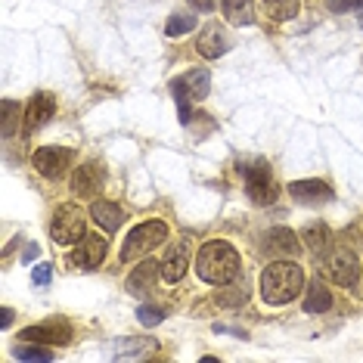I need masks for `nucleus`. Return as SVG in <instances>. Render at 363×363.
Segmentation results:
<instances>
[{"label":"nucleus","mask_w":363,"mask_h":363,"mask_svg":"<svg viewBox=\"0 0 363 363\" xmlns=\"http://www.w3.org/2000/svg\"><path fill=\"white\" fill-rule=\"evenodd\" d=\"M239 267H242L239 252L230 242H224V239H211V242H205L199 255H196V274L211 286L233 283L239 277Z\"/></svg>","instance_id":"1"},{"label":"nucleus","mask_w":363,"mask_h":363,"mask_svg":"<svg viewBox=\"0 0 363 363\" xmlns=\"http://www.w3.org/2000/svg\"><path fill=\"white\" fill-rule=\"evenodd\" d=\"M304 286V270L295 261H274L261 270V298L267 304H289Z\"/></svg>","instance_id":"2"},{"label":"nucleus","mask_w":363,"mask_h":363,"mask_svg":"<svg viewBox=\"0 0 363 363\" xmlns=\"http://www.w3.org/2000/svg\"><path fill=\"white\" fill-rule=\"evenodd\" d=\"M168 239V227L162 224V220H146V224L134 227L125 239V245H121V261H137V258H146L152 249H159V245Z\"/></svg>","instance_id":"3"},{"label":"nucleus","mask_w":363,"mask_h":363,"mask_svg":"<svg viewBox=\"0 0 363 363\" xmlns=\"http://www.w3.org/2000/svg\"><path fill=\"white\" fill-rule=\"evenodd\" d=\"M171 94H174V100L180 106V121H189V100L199 103L205 96L211 94V75L208 69H189L184 78L171 81Z\"/></svg>","instance_id":"4"},{"label":"nucleus","mask_w":363,"mask_h":363,"mask_svg":"<svg viewBox=\"0 0 363 363\" xmlns=\"http://www.w3.org/2000/svg\"><path fill=\"white\" fill-rule=\"evenodd\" d=\"M50 236L56 245H72V242H81L87 233H84V211L78 205H60L50 220Z\"/></svg>","instance_id":"5"},{"label":"nucleus","mask_w":363,"mask_h":363,"mask_svg":"<svg viewBox=\"0 0 363 363\" xmlns=\"http://www.w3.org/2000/svg\"><path fill=\"white\" fill-rule=\"evenodd\" d=\"M242 177H245V193L255 205H270L277 199V184L270 177V168L264 162H255V164H242Z\"/></svg>","instance_id":"6"},{"label":"nucleus","mask_w":363,"mask_h":363,"mask_svg":"<svg viewBox=\"0 0 363 363\" xmlns=\"http://www.w3.org/2000/svg\"><path fill=\"white\" fill-rule=\"evenodd\" d=\"M326 270H329V277H333L335 286L354 289L357 286V279H360V258L351 249H345L342 245V249H335L333 255H329Z\"/></svg>","instance_id":"7"},{"label":"nucleus","mask_w":363,"mask_h":363,"mask_svg":"<svg viewBox=\"0 0 363 363\" xmlns=\"http://www.w3.org/2000/svg\"><path fill=\"white\" fill-rule=\"evenodd\" d=\"M31 164L38 168L40 177H62L65 168L72 164V150H62V146H40V150L31 155Z\"/></svg>","instance_id":"8"},{"label":"nucleus","mask_w":363,"mask_h":363,"mask_svg":"<svg viewBox=\"0 0 363 363\" xmlns=\"http://www.w3.org/2000/svg\"><path fill=\"white\" fill-rule=\"evenodd\" d=\"M19 342H50V345H72V326L65 320H50V323H38L22 329Z\"/></svg>","instance_id":"9"},{"label":"nucleus","mask_w":363,"mask_h":363,"mask_svg":"<svg viewBox=\"0 0 363 363\" xmlns=\"http://www.w3.org/2000/svg\"><path fill=\"white\" fill-rule=\"evenodd\" d=\"M106 249H109V242H106L103 236L90 233L78 242V249L69 255V264H75V267H84V270H94L100 267L103 258H106Z\"/></svg>","instance_id":"10"},{"label":"nucleus","mask_w":363,"mask_h":363,"mask_svg":"<svg viewBox=\"0 0 363 363\" xmlns=\"http://www.w3.org/2000/svg\"><path fill=\"white\" fill-rule=\"evenodd\" d=\"M103 189V168L96 162H84L81 168L72 171V193L81 199H90Z\"/></svg>","instance_id":"11"},{"label":"nucleus","mask_w":363,"mask_h":363,"mask_svg":"<svg viewBox=\"0 0 363 363\" xmlns=\"http://www.w3.org/2000/svg\"><path fill=\"white\" fill-rule=\"evenodd\" d=\"M289 196L298 205H323L333 199V189L323 180H295V184H289Z\"/></svg>","instance_id":"12"},{"label":"nucleus","mask_w":363,"mask_h":363,"mask_svg":"<svg viewBox=\"0 0 363 363\" xmlns=\"http://www.w3.org/2000/svg\"><path fill=\"white\" fill-rule=\"evenodd\" d=\"M186 267H189V249L186 242H174L168 249V258L162 264V277L164 283H180L186 277Z\"/></svg>","instance_id":"13"},{"label":"nucleus","mask_w":363,"mask_h":363,"mask_svg":"<svg viewBox=\"0 0 363 363\" xmlns=\"http://www.w3.org/2000/svg\"><path fill=\"white\" fill-rule=\"evenodd\" d=\"M56 112V103L50 94H35V100L28 103L26 109V130H38L40 125H47V121L53 118Z\"/></svg>","instance_id":"14"},{"label":"nucleus","mask_w":363,"mask_h":363,"mask_svg":"<svg viewBox=\"0 0 363 363\" xmlns=\"http://www.w3.org/2000/svg\"><path fill=\"white\" fill-rule=\"evenodd\" d=\"M90 218H94L106 233H115V230L125 224V211H121L115 202H106V199H96L90 205Z\"/></svg>","instance_id":"15"},{"label":"nucleus","mask_w":363,"mask_h":363,"mask_svg":"<svg viewBox=\"0 0 363 363\" xmlns=\"http://www.w3.org/2000/svg\"><path fill=\"white\" fill-rule=\"evenodd\" d=\"M155 277H159V264L150 261V258H143V261H140V267H134V274L128 277V292L130 295H143L146 289H152Z\"/></svg>","instance_id":"16"},{"label":"nucleus","mask_w":363,"mask_h":363,"mask_svg":"<svg viewBox=\"0 0 363 363\" xmlns=\"http://www.w3.org/2000/svg\"><path fill=\"white\" fill-rule=\"evenodd\" d=\"M199 53L205 56V60H218V56H224L230 50V44H227V38L220 35V28L218 26H211V28H205L202 31V38H199Z\"/></svg>","instance_id":"17"},{"label":"nucleus","mask_w":363,"mask_h":363,"mask_svg":"<svg viewBox=\"0 0 363 363\" xmlns=\"http://www.w3.org/2000/svg\"><path fill=\"white\" fill-rule=\"evenodd\" d=\"M267 245H270V252H277V255H286V258H292V255H298V236L292 233L289 227H277V230H270L267 233Z\"/></svg>","instance_id":"18"},{"label":"nucleus","mask_w":363,"mask_h":363,"mask_svg":"<svg viewBox=\"0 0 363 363\" xmlns=\"http://www.w3.org/2000/svg\"><path fill=\"white\" fill-rule=\"evenodd\" d=\"M155 351V338H118L115 342V357L130 360V357H146Z\"/></svg>","instance_id":"19"},{"label":"nucleus","mask_w":363,"mask_h":363,"mask_svg":"<svg viewBox=\"0 0 363 363\" xmlns=\"http://www.w3.org/2000/svg\"><path fill=\"white\" fill-rule=\"evenodd\" d=\"M333 308V292L320 283V279H313L308 286V292H304V311L308 313H323Z\"/></svg>","instance_id":"20"},{"label":"nucleus","mask_w":363,"mask_h":363,"mask_svg":"<svg viewBox=\"0 0 363 363\" xmlns=\"http://www.w3.org/2000/svg\"><path fill=\"white\" fill-rule=\"evenodd\" d=\"M301 242H308V249L313 255H326L329 252V242H333V236H329V227L326 224H308L301 230Z\"/></svg>","instance_id":"21"},{"label":"nucleus","mask_w":363,"mask_h":363,"mask_svg":"<svg viewBox=\"0 0 363 363\" xmlns=\"http://www.w3.org/2000/svg\"><path fill=\"white\" fill-rule=\"evenodd\" d=\"M220 6H224V16L233 22V26H249L255 19L249 0H220Z\"/></svg>","instance_id":"22"},{"label":"nucleus","mask_w":363,"mask_h":363,"mask_svg":"<svg viewBox=\"0 0 363 363\" xmlns=\"http://www.w3.org/2000/svg\"><path fill=\"white\" fill-rule=\"evenodd\" d=\"M264 6L274 19H295V13H298V0H264Z\"/></svg>","instance_id":"23"},{"label":"nucleus","mask_w":363,"mask_h":363,"mask_svg":"<svg viewBox=\"0 0 363 363\" xmlns=\"http://www.w3.org/2000/svg\"><path fill=\"white\" fill-rule=\"evenodd\" d=\"M196 28V16H171L168 19V26H164V35L168 38H180V35H186V31H193Z\"/></svg>","instance_id":"24"},{"label":"nucleus","mask_w":363,"mask_h":363,"mask_svg":"<svg viewBox=\"0 0 363 363\" xmlns=\"http://www.w3.org/2000/svg\"><path fill=\"white\" fill-rule=\"evenodd\" d=\"M53 351L50 348H35V345H22L16 348V360H50Z\"/></svg>","instance_id":"25"},{"label":"nucleus","mask_w":363,"mask_h":363,"mask_svg":"<svg viewBox=\"0 0 363 363\" xmlns=\"http://www.w3.org/2000/svg\"><path fill=\"white\" fill-rule=\"evenodd\" d=\"M162 317H164V313H162L159 308H140V311H137V320H140L143 326H159Z\"/></svg>","instance_id":"26"},{"label":"nucleus","mask_w":363,"mask_h":363,"mask_svg":"<svg viewBox=\"0 0 363 363\" xmlns=\"http://www.w3.org/2000/svg\"><path fill=\"white\" fill-rule=\"evenodd\" d=\"M31 279H35V286H47L53 279V267H50V261H44V264H38L35 270H31Z\"/></svg>","instance_id":"27"},{"label":"nucleus","mask_w":363,"mask_h":363,"mask_svg":"<svg viewBox=\"0 0 363 363\" xmlns=\"http://www.w3.org/2000/svg\"><path fill=\"white\" fill-rule=\"evenodd\" d=\"M329 10L333 13H348V10H357V6H363V0H326Z\"/></svg>","instance_id":"28"},{"label":"nucleus","mask_w":363,"mask_h":363,"mask_svg":"<svg viewBox=\"0 0 363 363\" xmlns=\"http://www.w3.org/2000/svg\"><path fill=\"white\" fill-rule=\"evenodd\" d=\"M16 109H19V106H16L13 100H4V134L10 137V130H13V115H16Z\"/></svg>","instance_id":"29"},{"label":"nucleus","mask_w":363,"mask_h":363,"mask_svg":"<svg viewBox=\"0 0 363 363\" xmlns=\"http://www.w3.org/2000/svg\"><path fill=\"white\" fill-rule=\"evenodd\" d=\"M189 4H193L199 13H211L214 10V0H189Z\"/></svg>","instance_id":"30"},{"label":"nucleus","mask_w":363,"mask_h":363,"mask_svg":"<svg viewBox=\"0 0 363 363\" xmlns=\"http://www.w3.org/2000/svg\"><path fill=\"white\" fill-rule=\"evenodd\" d=\"M10 323H13V311H10V308H4V311H0V326L6 329Z\"/></svg>","instance_id":"31"},{"label":"nucleus","mask_w":363,"mask_h":363,"mask_svg":"<svg viewBox=\"0 0 363 363\" xmlns=\"http://www.w3.org/2000/svg\"><path fill=\"white\" fill-rule=\"evenodd\" d=\"M35 258H38V245L31 242L28 249H26V255H22V261H35Z\"/></svg>","instance_id":"32"},{"label":"nucleus","mask_w":363,"mask_h":363,"mask_svg":"<svg viewBox=\"0 0 363 363\" xmlns=\"http://www.w3.org/2000/svg\"><path fill=\"white\" fill-rule=\"evenodd\" d=\"M360 28H363V6H360Z\"/></svg>","instance_id":"33"}]
</instances>
